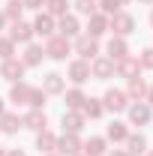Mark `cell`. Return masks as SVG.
Listing matches in <instances>:
<instances>
[{
  "label": "cell",
  "mask_w": 153,
  "mask_h": 156,
  "mask_svg": "<svg viewBox=\"0 0 153 156\" xmlns=\"http://www.w3.org/2000/svg\"><path fill=\"white\" fill-rule=\"evenodd\" d=\"M42 48H45V57H48V60H66L69 54H72V39L54 33V36L45 39V45H42Z\"/></svg>",
  "instance_id": "cell-1"
},
{
  "label": "cell",
  "mask_w": 153,
  "mask_h": 156,
  "mask_svg": "<svg viewBox=\"0 0 153 156\" xmlns=\"http://www.w3.org/2000/svg\"><path fill=\"white\" fill-rule=\"evenodd\" d=\"M108 30H111L114 36H123V39H126L129 33H135V18L129 15V12L120 9V12H114V15L108 18Z\"/></svg>",
  "instance_id": "cell-2"
},
{
  "label": "cell",
  "mask_w": 153,
  "mask_h": 156,
  "mask_svg": "<svg viewBox=\"0 0 153 156\" xmlns=\"http://www.w3.org/2000/svg\"><path fill=\"white\" fill-rule=\"evenodd\" d=\"M72 51H75L81 60H87V63H90L93 57H99V39L87 36V33H84V36H75V42H72Z\"/></svg>",
  "instance_id": "cell-3"
},
{
  "label": "cell",
  "mask_w": 153,
  "mask_h": 156,
  "mask_svg": "<svg viewBox=\"0 0 153 156\" xmlns=\"http://www.w3.org/2000/svg\"><path fill=\"white\" fill-rule=\"evenodd\" d=\"M102 105H105V111H126L129 108V96H126V90H117V87H108L105 93H102Z\"/></svg>",
  "instance_id": "cell-4"
},
{
  "label": "cell",
  "mask_w": 153,
  "mask_h": 156,
  "mask_svg": "<svg viewBox=\"0 0 153 156\" xmlns=\"http://www.w3.org/2000/svg\"><path fill=\"white\" fill-rule=\"evenodd\" d=\"M126 114H129V123H132V126H147L153 120V108L141 99V102H129Z\"/></svg>",
  "instance_id": "cell-5"
},
{
  "label": "cell",
  "mask_w": 153,
  "mask_h": 156,
  "mask_svg": "<svg viewBox=\"0 0 153 156\" xmlns=\"http://www.w3.org/2000/svg\"><path fill=\"white\" fill-rule=\"evenodd\" d=\"M111 75H114V60H108L105 54H99V57L90 60V78H96V81H108Z\"/></svg>",
  "instance_id": "cell-6"
},
{
  "label": "cell",
  "mask_w": 153,
  "mask_h": 156,
  "mask_svg": "<svg viewBox=\"0 0 153 156\" xmlns=\"http://www.w3.org/2000/svg\"><path fill=\"white\" fill-rule=\"evenodd\" d=\"M54 153H60V156L81 153V138H78L75 132H63V135H57V147H54Z\"/></svg>",
  "instance_id": "cell-7"
},
{
  "label": "cell",
  "mask_w": 153,
  "mask_h": 156,
  "mask_svg": "<svg viewBox=\"0 0 153 156\" xmlns=\"http://www.w3.org/2000/svg\"><path fill=\"white\" fill-rule=\"evenodd\" d=\"M33 24H27V21H12L9 24V39L15 42V45H27V42H33Z\"/></svg>",
  "instance_id": "cell-8"
},
{
  "label": "cell",
  "mask_w": 153,
  "mask_h": 156,
  "mask_svg": "<svg viewBox=\"0 0 153 156\" xmlns=\"http://www.w3.org/2000/svg\"><path fill=\"white\" fill-rule=\"evenodd\" d=\"M0 78H3V81H9V84L21 81V78H24V63H21V60H15V57L0 60Z\"/></svg>",
  "instance_id": "cell-9"
},
{
  "label": "cell",
  "mask_w": 153,
  "mask_h": 156,
  "mask_svg": "<svg viewBox=\"0 0 153 156\" xmlns=\"http://www.w3.org/2000/svg\"><path fill=\"white\" fill-rule=\"evenodd\" d=\"M66 78H69L75 87H81V84L90 78V63H87V60H81V57H78V60H72V63L66 66Z\"/></svg>",
  "instance_id": "cell-10"
},
{
  "label": "cell",
  "mask_w": 153,
  "mask_h": 156,
  "mask_svg": "<svg viewBox=\"0 0 153 156\" xmlns=\"http://www.w3.org/2000/svg\"><path fill=\"white\" fill-rule=\"evenodd\" d=\"M21 126L24 129H33V132H42V129H48V117L42 108H30L27 114L21 117Z\"/></svg>",
  "instance_id": "cell-11"
},
{
  "label": "cell",
  "mask_w": 153,
  "mask_h": 156,
  "mask_svg": "<svg viewBox=\"0 0 153 156\" xmlns=\"http://www.w3.org/2000/svg\"><path fill=\"white\" fill-rule=\"evenodd\" d=\"M54 30H57V18H51L48 12H39L36 18H33V33L42 39H48V36H54Z\"/></svg>",
  "instance_id": "cell-12"
},
{
  "label": "cell",
  "mask_w": 153,
  "mask_h": 156,
  "mask_svg": "<svg viewBox=\"0 0 153 156\" xmlns=\"http://www.w3.org/2000/svg\"><path fill=\"white\" fill-rule=\"evenodd\" d=\"M105 57L108 60H123V57H129V42L123 36H111L108 39V45H105Z\"/></svg>",
  "instance_id": "cell-13"
},
{
  "label": "cell",
  "mask_w": 153,
  "mask_h": 156,
  "mask_svg": "<svg viewBox=\"0 0 153 156\" xmlns=\"http://www.w3.org/2000/svg\"><path fill=\"white\" fill-rule=\"evenodd\" d=\"M57 33H60V36H66V39H75V36H81V21H78V15L66 12V15H63V18L57 21Z\"/></svg>",
  "instance_id": "cell-14"
},
{
  "label": "cell",
  "mask_w": 153,
  "mask_h": 156,
  "mask_svg": "<svg viewBox=\"0 0 153 156\" xmlns=\"http://www.w3.org/2000/svg\"><path fill=\"white\" fill-rule=\"evenodd\" d=\"M114 75L126 78V81H129V78H138V75H141V66H138V57H132V54H129V57L117 60V63H114Z\"/></svg>",
  "instance_id": "cell-15"
},
{
  "label": "cell",
  "mask_w": 153,
  "mask_h": 156,
  "mask_svg": "<svg viewBox=\"0 0 153 156\" xmlns=\"http://www.w3.org/2000/svg\"><path fill=\"white\" fill-rule=\"evenodd\" d=\"M42 90H45L48 96H63V90H66V75L48 72V75L42 78Z\"/></svg>",
  "instance_id": "cell-16"
},
{
  "label": "cell",
  "mask_w": 153,
  "mask_h": 156,
  "mask_svg": "<svg viewBox=\"0 0 153 156\" xmlns=\"http://www.w3.org/2000/svg\"><path fill=\"white\" fill-rule=\"evenodd\" d=\"M42 60H45V48L36 45V42H27V45H24V57H21L24 69H33V66H39Z\"/></svg>",
  "instance_id": "cell-17"
},
{
  "label": "cell",
  "mask_w": 153,
  "mask_h": 156,
  "mask_svg": "<svg viewBox=\"0 0 153 156\" xmlns=\"http://www.w3.org/2000/svg\"><path fill=\"white\" fill-rule=\"evenodd\" d=\"M105 33H108V15H102V12H93V15L87 18V36L99 39V36H105Z\"/></svg>",
  "instance_id": "cell-18"
},
{
  "label": "cell",
  "mask_w": 153,
  "mask_h": 156,
  "mask_svg": "<svg viewBox=\"0 0 153 156\" xmlns=\"http://www.w3.org/2000/svg\"><path fill=\"white\" fill-rule=\"evenodd\" d=\"M81 153L84 156H105L108 153V141L102 135H90L84 144H81Z\"/></svg>",
  "instance_id": "cell-19"
},
{
  "label": "cell",
  "mask_w": 153,
  "mask_h": 156,
  "mask_svg": "<svg viewBox=\"0 0 153 156\" xmlns=\"http://www.w3.org/2000/svg\"><path fill=\"white\" fill-rule=\"evenodd\" d=\"M60 123H63V132H81L84 129V114L81 111H63V117H60Z\"/></svg>",
  "instance_id": "cell-20"
},
{
  "label": "cell",
  "mask_w": 153,
  "mask_h": 156,
  "mask_svg": "<svg viewBox=\"0 0 153 156\" xmlns=\"http://www.w3.org/2000/svg\"><path fill=\"white\" fill-rule=\"evenodd\" d=\"M123 144H126V153H129V156H144V153H147V138L141 135V132H138V135L129 132Z\"/></svg>",
  "instance_id": "cell-21"
},
{
  "label": "cell",
  "mask_w": 153,
  "mask_h": 156,
  "mask_svg": "<svg viewBox=\"0 0 153 156\" xmlns=\"http://www.w3.org/2000/svg\"><path fill=\"white\" fill-rule=\"evenodd\" d=\"M18 129H24L18 114H12V111H3L0 114V132L3 135H18Z\"/></svg>",
  "instance_id": "cell-22"
},
{
  "label": "cell",
  "mask_w": 153,
  "mask_h": 156,
  "mask_svg": "<svg viewBox=\"0 0 153 156\" xmlns=\"http://www.w3.org/2000/svg\"><path fill=\"white\" fill-rule=\"evenodd\" d=\"M147 81L138 75V78H129V87H126V96H129V102H141V99L147 96Z\"/></svg>",
  "instance_id": "cell-23"
},
{
  "label": "cell",
  "mask_w": 153,
  "mask_h": 156,
  "mask_svg": "<svg viewBox=\"0 0 153 156\" xmlns=\"http://www.w3.org/2000/svg\"><path fill=\"white\" fill-rule=\"evenodd\" d=\"M54 147H57V135H54V132H48V129L36 132V150L42 156H45V153H54Z\"/></svg>",
  "instance_id": "cell-24"
},
{
  "label": "cell",
  "mask_w": 153,
  "mask_h": 156,
  "mask_svg": "<svg viewBox=\"0 0 153 156\" xmlns=\"http://www.w3.org/2000/svg\"><path fill=\"white\" fill-rule=\"evenodd\" d=\"M81 114H84V120H87V117H90V120H99V117L105 114V105H102V99L87 96V99H84V105H81Z\"/></svg>",
  "instance_id": "cell-25"
},
{
  "label": "cell",
  "mask_w": 153,
  "mask_h": 156,
  "mask_svg": "<svg viewBox=\"0 0 153 156\" xmlns=\"http://www.w3.org/2000/svg\"><path fill=\"white\" fill-rule=\"evenodd\" d=\"M63 99H66V111H81L87 96H84L81 87H69V90H63Z\"/></svg>",
  "instance_id": "cell-26"
},
{
  "label": "cell",
  "mask_w": 153,
  "mask_h": 156,
  "mask_svg": "<svg viewBox=\"0 0 153 156\" xmlns=\"http://www.w3.org/2000/svg\"><path fill=\"white\" fill-rule=\"evenodd\" d=\"M126 135H129V126L120 123V120H111V123H108V132H105V141L120 144V141H126Z\"/></svg>",
  "instance_id": "cell-27"
},
{
  "label": "cell",
  "mask_w": 153,
  "mask_h": 156,
  "mask_svg": "<svg viewBox=\"0 0 153 156\" xmlns=\"http://www.w3.org/2000/svg\"><path fill=\"white\" fill-rule=\"evenodd\" d=\"M27 96H30V84L15 81V84L9 87V102H15V105H27Z\"/></svg>",
  "instance_id": "cell-28"
},
{
  "label": "cell",
  "mask_w": 153,
  "mask_h": 156,
  "mask_svg": "<svg viewBox=\"0 0 153 156\" xmlns=\"http://www.w3.org/2000/svg\"><path fill=\"white\" fill-rule=\"evenodd\" d=\"M69 0H45V12L51 15V18H63L66 12H69Z\"/></svg>",
  "instance_id": "cell-29"
},
{
  "label": "cell",
  "mask_w": 153,
  "mask_h": 156,
  "mask_svg": "<svg viewBox=\"0 0 153 156\" xmlns=\"http://www.w3.org/2000/svg\"><path fill=\"white\" fill-rule=\"evenodd\" d=\"M0 12H3V18L9 21V24H12V21H21V12H24V3H21V0H9V3H6V6L0 9Z\"/></svg>",
  "instance_id": "cell-30"
},
{
  "label": "cell",
  "mask_w": 153,
  "mask_h": 156,
  "mask_svg": "<svg viewBox=\"0 0 153 156\" xmlns=\"http://www.w3.org/2000/svg\"><path fill=\"white\" fill-rule=\"evenodd\" d=\"M45 99H48V93L42 87H30V96H27V105L30 108H45Z\"/></svg>",
  "instance_id": "cell-31"
},
{
  "label": "cell",
  "mask_w": 153,
  "mask_h": 156,
  "mask_svg": "<svg viewBox=\"0 0 153 156\" xmlns=\"http://www.w3.org/2000/svg\"><path fill=\"white\" fill-rule=\"evenodd\" d=\"M72 6H75L78 15H87V18H90L93 12H99V9H96V0H75Z\"/></svg>",
  "instance_id": "cell-32"
},
{
  "label": "cell",
  "mask_w": 153,
  "mask_h": 156,
  "mask_svg": "<svg viewBox=\"0 0 153 156\" xmlns=\"http://www.w3.org/2000/svg\"><path fill=\"white\" fill-rule=\"evenodd\" d=\"M15 57V42L9 36H0V60H9Z\"/></svg>",
  "instance_id": "cell-33"
},
{
  "label": "cell",
  "mask_w": 153,
  "mask_h": 156,
  "mask_svg": "<svg viewBox=\"0 0 153 156\" xmlns=\"http://www.w3.org/2000/svg\"><path fill=\"white\" fill-rule=\"evenodd\" d=\"M138 66H141V69H150V72H153V45H150V48H144V51L138 54Z\"/></svg>",
  "instance_id": "cell-34"
},
{
  "label": "cell",
  "mask_w": 153,
  "mask_h": 156,
  "mask_svg": "<svg viewBox=\"0 0 153 156\" xmlns=\"http://www.w3.org/2000/svg\"><path fill=\"white\" fill-rule=\"evenodd\" d=\"M96 6H99V9H102V15H108V18H111L114 12H120V3H117V0H99Z\"/></svg>",
  "instance_id": "cell-35"
},
{
  "label": "cell",
  "mask_w": 153,
  "mask_h": 156,
  "mask_svg": "<svg viewBox=\"0 0 153 156\" xmlns=\"http://www.w3.org/2000/svg\"><path fill=\"white\" fill-rule=\"evenodd\" d=\"M24 3V9H42L45 6V0H21Z\"/></svg>",
  "instance_id": "cell-36"
},
{
  "label": "cell",
  "mask_w": 153,
  "mask_h": 156,
  "mask_svg": "<svg viewBox=\"0 0 153 156\" xmlns=\"http://www.w3.org/2000/svg\"><path fill=\"white\" fill-rule=\"evenodd\" d=\"M6 156H27V153L18 150V147H6Z\"/></svg>",
  "instance_id": "cell-37"
},
{
  "label": "cell",
  "mask_w": 153,
  "mask_h": 156,
  "mask_svg": "<svg viewBox=\"0 0 153 156\" xmlns=\"http://www.w3.org/2000/svg\"><path fill=\"white\" fill-rule=\"evenodd\" d=\"M144 102H147V105H150V108H153V84H150V87H147V96H144Z\"/></svg>",
  "instance_id": "cell-38"
},
{
  "label": "cell",
  "mask_w": 153,
  "mask_h": 156,
  "mask_svg": "<svg viewBox=\"0 0 153 156\" xmlns=\"http://www.w3.org/2000/svg\"><path fill=\"white\" fill-rule=\"evenodd\" d=\"M108 156H129V153H126V150H111Z\"/></svg>",
  "instance_id": "cell-39"
},
{
  "label": "cell",
  "mask_w": 153,
  "mask_h": 156,
  "mask_svg": "<svg viewBox=\"0 0 153 156\" xmlns=\"http://www.w3.org/2000/svg\"><path fill=\"white\" fill-rule=\"evenodd\" d=\"M3 111H6V102H3V99H0V114H3Z\"/></svg>",
  "instance_id": "cell-40"
},
{
  "label": "cell",
  "mask_w": 153,
  "mask_h": 156,
  "mask_svg": "<svg viewBox=\"0 0 153 156\" xmlns=\"http://www.w3.org/2000/svg\"><path fill=\"white\" fill-rule=\"evenodd\" d=\"M3 24H6V18H3V12H0V30H3Z\"/></svg>",
  "instance_id": "cell-41"
},
{
  "label": "cell",
  "mask_w": 153,
  "mask_h": 156,
  "mask_svg": "<svg viewBox=\"0 0 153 156\" xmlns=\"http://www.w3.org/2000/svg\"><path fill=\"white\" fill-rule=\"evenodd\" d=\"M138 3H147V6H153V0H138Z\"/></svg>",
  "instance_id": "cell-42"
},
{
  "label": "cell",
  "mask_w": 153,
  "mask_h": 156,
  "mask_svg": "<svg viewBox=\"0 0 153 156\" xmlns=\"http://www.w3.org/2000/svg\"><path fill=\"white\" fill-rule=\"evenodd\" d=\"M117 3H120V6H126V3H129V0H117Z\"/></svg>",
  "instance_id": "cell-43"
},
{
  "label": "cell",
  "mask_w": 153,
  "mask_h": 156,
  "mask_svg": "<svg viewBox=\"0 0 153 156\" xmlns=\"http://www.w3.org/2000/svg\"><path fill=\"white\" fill-rule=\"evenodd\" d=\"M0 156H6V147H0Z\"/></svg>",
  "instance_id": "cell-44"
},
{
  "label": "cell",
  "mask_w": 153,
  "mask_h": 156,
  "mask_svg": "<svg viewBox=\"0 0 153 156\" xmlns=\"http://www.w3.org/2000/svg\"><path fill=\"white\" fill-rule=\"evenodd\" d=\"M150 27H153V9H150Z\"/></svg>",
  "instance_id": "cell-45"
},
{
  "label": "cell",
  "mask_w": 153,
  "mask_h": 156,
  "mask_svg": "<svg viewBox=\"0 0 153 156\" xmlns=\"http://www.w3.org/2000/svg\"><path fill=\"white\" fill-rule=\"evenodd\" d=\"M45 156H60V153H45Z\"/></svg>",
  "instance_id": "cell-46"
},
{
  "label": "cell",
  "mask_w": 153,
  "mask_h": 156,
  "mask_svg": "<svg viewBox=\"0 0 153 156\" xmlns=\"http://www.w3.org/2000/svg\"><path fill=\"white\" fill-rule=\"evenodd\" d=\"M147 156H153V150H147Z\"/></svg>",
  "instance_id": "cell-47"
},
{
  "label": "cell",
  "mask_w": 153,
  "mask_h": 156,
  "mask_svg": "<svg viewBox=\"0 0 153 156\" xmlns=\"http://www.w3.org/2000/svg\"><path fill=\"white\" fill-rule=\"evenodd\" d=\"M75 156H84V153H75Z\"/></svg>",
  "instance_id": "cell-48"
}]
</instances>
